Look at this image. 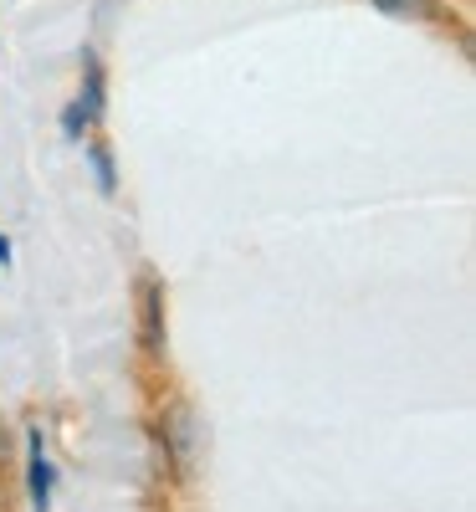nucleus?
Here are the masks:
<instances>
[{
    "label": "nucleus",
    "mask_w": 476,
    "mask_h": 512,
    "mask_svg": "<svg viewBox=\"0 0 476 512\" xmlns=\"http://www.w3.org/2000/svg\"><path fill=\"white\" fill-rule=\"evenodd\" d=\"M93 169H98V185L113 190V164H108V149L103 144H93Z\"/></svg>",
    "instance_id": "nucleus-6"
},
{
    "label": "nucleus",
    "mask_w": 476,
    "mask_h": 512,
    "mask_svg": "<svg viewBox=\"0 0 476 512\" xmlns=\"http://www.w3.org/2000/svg\"><path fill=\"white\" fill-rule=\"evenodd\" d=\"M389 16H436V0H374Z\"/></svg>",
    "instance_id": "nucleus-4"
},
{
    "label": "nucleus",
    "mask_w": 476,
    "mask_h": 512,
    "mask_svg": "<svg viewBox=\"0 0 476 512\" xmlns=\"http://www.w3.org/2000/svg\"><path fill=\"white\" fill-rule=\"evenodd\" d=\"M26 487H31V507L47 512L52 507V456H47V441L31 425L26 431Z\"/></svg>",
    "instance_id": "nucleus-1"
},
{
    "label": "nucleus",
    "mask_w": 476,
    "mask_h": 512,
    "mask_svg": "<svg viewBox=\"0 0 476 512\" xmlns=\"http://www.w3.org/2000/svg\"><path fill=\"white\" fill-rule=\"evenodd\" d=\"M164 441H169V461H175V472L185 477L190 472V456H195V420L185 405H175L164 415Z\"/></svg>",
    "instance_id": "nucleus-2"
},
{
    "label": "nucleus",
    "mask_w": 476,
    "mask_h": 512,
    "mask_svg": "<svg viewBox=\"0 0 476 512\" xmlns=\"http://www.w3.org/2000/svg\"><path fill=\"white\" fill-rule=\"evenodd\" d=\"M88 123H93V113L82 108V103H72V108L62 113V128H67V139H82V128H88Z\"/></svg>",
    "instance_id": "nucleus-5"
},
{
    "label": "nucleus",
    "mask_w": 476,
    "mask_h": 512,
    "mask_svg": "<svg viewBox=\"0 0 476 512\" xmlns=\"http://www.w3.org/2000/svg\"><path fill=\"white\" fill-rule=\"evenodd\" d=\"M144 349L164 354V282L159 277L144 282Z\"/></svg>",
    "instance_id": "nucleus-3"
},
{
    "label": "nucleus",
    "mask_w": 476,
    "mask_h": 512,
    "mask_svg": "<svg viewBox=\"0 0 476 512\" xmlns=\"http://www.w3.org/2000/svg\"><path fill=\"white\" fill-rule=\"evenodd\" d=\"M0 267H11V241L0 236Z\"/></svg>",
    "instance_id": "nucleus-7"
}]
</instances>
